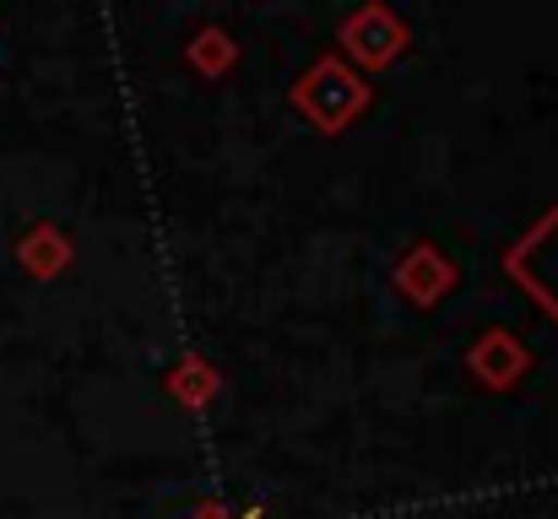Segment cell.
<instances>
[{"label": "cell", "mask_w": 558, "mask_h": 519, "mask_svg": "<svg viewBox=\"0 0 558 519\" xmlns=\"http://www.w3.org/2000/svg\"><path fill=\"white\" fill-rule=\"evenodd\" d=\"M16 255H22V271H27V276L49 282V276H60V271L71 265V238H65L60 227H49V222H44V227H33V233L22 238V249H16Z\"/></svg>", "instance_id": "8992f818"}, {"label": "cell", "mask_w": 558, "mask_h": 519, "mask_svg": "<svg viewBox=\"0 0 558 519\" xmlns=\"http://www.w3.org/2000/svg\"><path fill=\"white\" fill-rule=\"evenodd\" d=\"M456 287V265L445 260V249L434 244H412L401 260H396V293L417 309H434L445 293Z\"/></svg>", "instance_id": "277c9868"}, {"label": "cell", "mask_w": 558, "mask_h": 519, "mask_svg": "<svg viewBox=\"0 0 558 519\" xmlns=\"http://www.w3.org/2000/svg\"><path fill=\"white\" fill-rule=\"evenodd\" d=\"M185 60L201 71V76H211V82H217V76H228V71H233L239 44H233V38L217 27V22H206V27H201V33L185 44Z\"/></svg>", "instance_id": "52a82bcc"}, {"label": "cell", "mask_w": 558, "mask_h": 519, "mask_svg": "<svg viewBox=\"0 0 558 519\" xmlns=\"http://www.w3.org/2000/svg\"><path fill=\"white\" fill-rule=\"evenodd\" d=\"M190 519H250V515H228V509H217V504H206V509H195Z\"/></svg>", "instance_id": "ba28073f"}, {"label": "cell", "mask_w": 558, "mask_h": 519, "mask_svg": "<svg viewBox=\"0 0 558 519\" xmlns=\"http://www.w3.org/2000/svg\"><path fill=\"white\" fill-rule=\"evenodd\" d=\"M374 87L342 60V54H320L299 82H293V109L320 131V136H342L364 109H369Z\"/></svg>", "instance_id": "6da1fadb"}, {"label": "cell", "mask_w": 558, "mask_h": 519, "mask_svg": "<svg viewBox=\"0 0 558 519\" xmlns=\"http://www.w3.org/2000/svg\"><path fill=\"white\" fill-rule=\"evenodd\" d=\"M466 373L483 384V390H515L526 373H532V346L521 342L515 331H483L472 351H466Z\"/></svg>", "instance_id": "3957f363"}, {"label": "cell", "mask_w": 558, "mask_h": 519, "mask_svg": "<svg viewBox=\"0 0 558 519\" xmlns=\"http://www.w3.org/2000/svg\"><path fill=\"white\" fill-rule=\"evenodd\" d=\"M163 390L185 406V411H201V406H211L217 400V390H222V373L201 357V351H185L169 373H163Z\"/></svg>", "instance_id": "5b68a950"}, {"label": "cell", "mask_w": 558, "mask_h": 519, "mask_svg": "<svg viewBox=\"0 0 558 519\" xmlns=\"http://www.w3.org/2000/svg\"><path fill=\"white\" fill-rule=\"evenodd\" d=\"M407 22L390 11V5H359L337 22V44H342V60L364 76V71H385L401 60L407 49Z\"/></svg>", "instance_id": "7a4b0ae2"}]
</instances>
